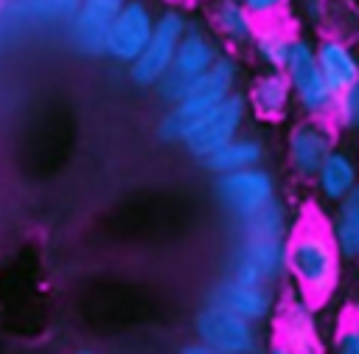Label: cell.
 Returning <instances> with one entry per match:
<instances>
[{"instance_id":"23","label":"cell","mask_w":359,"mask_h":354,"mask_svg":"<svg viewBox=\"0 0 359 354\" xmlns=\"http://www.w3.org/2000/svg\"><path fill=\"white\" fill-rule=\"evenodd\" d=\"M323 34H337L351 42L359 39V6L353 0H331V17Z\"/></svg>"},{"instance_id":"11","label":"cell","mask_w":359,"mask_h":354,"mask_svg":"<svg viewBox=\"0 0 359 354\" xmlns=\"http://www.w3.org/2000/svg\"><path fill=\"white\" fill-rule=\"evenodd\" d=\"M275 343L294 354H323V332L309 298L286 295L275 309Z\"/></svg>"},{"instance_id":"5","label":"cell","mask_w":359,"mask_h":354,"mask_svg":"<svg viewBox=\"0 0 359 354\" xmlns=\"http://www.w3.org/2000/svg\"><path fill=\"white\" fill-rule=\"evenodd\" d=\"M227 278L241 284H266L275 287L286 278V239L238 233L227 258Z\"/></svg>"},{"instance_id":"18","label":"cell","mask_w":359,"mask_h":354,"mask_svg":"<svg viewBox=\"0 0 359 354\" xmlns=\"http://www.w3.org/2000/svg\"><path fill=\"white\" fill-rule=\"evenodd\" d=\"M81 0H8V31L17 28H67L79 14Z\"/></svg>"},{"instance_id":"22","label":"cell","mask_w":359,"mask_h":354,"mask_svg":"<svg viewBox=\"0 0 359 354\" xmlns=\"http://www.w3.org/2000/svg\"><path fill=\"white\" fill-rule=\"evenodd\" d=\"M328 236L342 261H359V188L334 205Z\"/></svg>"},{"instance_id":"32","label":"cell","mask_w":359,"mask_h":354,"mask_svg":"<svg viewBox=\"0 0 359 354\" xmlns=\"http://www.w3.org/2000/svg\"><path fill=\"white\" fill-rule=\"evenodd\" d=\"M163 3H165V6H168V3H177V0H163Z\"/></svg>"},{"instance_id":"7","label":"cell","mask_w":359,"mask_h":354,"mask_svg":"<svg viewBox=\"0 0 359 354\" xmlns=\"http://www.w3.org/2000/svg\"><path fill=\"white\" fill-rule=\"evenodd\" d=\"M250 121V107L244 93H233L227 96L222 104H216L213 110H208L182 138V149L194 157V160H208L213 152H219L224 143H230L233 138H238L244 132Z\"/></svg>"},{"instance_id":"26","label":"cell","mask_w":359,"mask_h":354,"mask_svg":"<svg viewBox=\"0 0 359 354\" xmlns=\"http://www.w3.org/2000/svg\"><path fill=\"white\" fill-rule=\"evenodd\" d=\"M300 17L317 28L320 34L328 28V17H331V0H300Z\"/></svg>"},{"instance_id":"19","label":"cell","mask_w":359,"mask_h":354,"mask_svg":"<svg viewBox=\"0 0 359 354\" xmlns=\"http://www.w3.org/2000/svg\"><path fill=\"white\" fill-rule=\"evenodd\" d=\"M314 191L323 202L337 205L339 199H345L351 191L359 188V160L353 157V152L337 146L325 163L320 166V171L314 174Z\"/></svg>"},{"instance_id":"15","label":"cell","mask_w":359,"mask_h":354,"mask_svg":"<svg viewBox=\"0 0 359 354\" xmlns=\"http://www.w3.org/2000/svg\"><path fill=\"white\" fill-rule=\"evenodd\" d=\"M222 53H224V48L213 37V31L208 28V22L191 17V25H188V31L180 39V48H177L171 73L177 79H182V81H194L202 73H208L219 62Z\"/></svg>"},{"instance_id":"16","label":"cell","mask_w":359,"mask_h":354,"mask_svg":"<svg viewBox=\"0 0 359 354\" xmlns=\"http://www.w3.org/2000/svg\"><path fill=\"white\" fill-rule=\"evenodd\" d=\"M244 98H247L250 115H255L258 121H266V124L283 121L289 115V110L294 107L292 87H289V79L283 76V70H258L250 79Z\"/></svg>"},{"instance_id":"1","label":"cell","mask_w":359,"mask_h":354,"mask_svg":"<svg viewBox=\"0 0 359 354\" xmlns=\"http://www.w3.org/2000/svg\"><path fill=\"white\" fill-rule=\"evenodd\" d=\"M342 273V258L328 236V228L306 219L292 228L286 239V278H292L294 289L314 301H325Z\"/></svg>"},{"instance_id":"31","label":"cell","mask_w":359,"mask_h":354,"mask_svg":"<svg viewBox=\"0 0 359 354\" xmlns=\"http://www.w3.org/2000/svg\"><path fill=\"white\" fill-rule=\"evenodd\" d=\"M70 354H98L95 348H76V351H70Z\"/></svg>"},{"instance_id":"29","label":"cell","mask_w":359,"mask_h":354,"mask_svg":"<svg viewBox=\"0 0 359 354\" xmlns=\"http://www.w3.org/2000/svg\"><path fill=\"white\" fill-rule=\"evenodd\" d=\"M8 25V0H0V34H6Z\"/></svg>"},{"instance_id":"13","label":"cell","mask_w":359,"mask_h":354,"mask_svg":"<svg viewBox=\"0 0 359 354\" xmlns=\"http://www.w3.org/2000/svg\"><path fill=\"white\" fill-rule=\"evenodd\" d=\"M208 301L230 309L233 315L261 326L264 320H269L278 309V298H275V287H266V284H241V281H233L227 275H222L213 289L208 292Z\"/></svg>"},{"instance_id":"3","label":"cell","mask_w":359,"mask_h":354,"mask_svg":"<svg viewBox=\"0 0 359 354\" xmlns=\"http://www.w3.org/2000/svg\"><path fill=\"white\" fill-rule=\"evenodd\" d=\"M188 25H191V14L182 3H168V6L157 8V22H154V31H151L143 53L126 67L135 87L154 90L171 73L180 39L188 31Z\"/></svg>"},{"instance_id":"10","label":"cell","mask_w":359,"mask_h":354,"mask_svg":"<svg viewBox=\"0 0 359 354\" xmlns=\"http://www.w3.org/2000/svg\"><path fill=\"white\" fill-rule=\"evenodd\" d=\"M157 22V8L151 0H126V6L115 14V20L109 22L107 31V45H104V59H112L118 65H132Z\"/></svg>"},{"instance_id":"2","label":"cell","mask_w":359,"mask_h":354,"mask_svg":"<svg viewBox=\"0 0 359 354\" xmlns=\"http://www.w3.org/2000/svg\"><path fill=\"white\" fill-rule=\"evenodd\" d=\"M238 81H241V62L236 53L224 51L219 56V62L202 73L199 79L191 81L188 87V96L174 104V107H165L160 124H157V138L165 140V143H182V138L188 135V129L208 112L213 110L216 104H222L227 96L238 93Z\"/></svg>"},{"instance_id":"14","label":"cell","mask_w":359,"mask_h":354,"mask_svg":"<svg viewBox=\"0 0 359 354\" xmlns=\"http://www.w3.org/2000/svg\"><path fill=\"white\" fill-rule=\"evenodd\" d=\"M314 56L320 65V73L334 96H342L359 81V48L356 42L337 37V34H320L314 39Z\"/></svg>"},{"instance_id":"12","label":"cell","mask_w":359,"mask_h":354,"mask_svg":"<svg viewBox=\"0 0 359 354\" xmlns=\"http://www.w3.org/2000/svg\"><path fill=\"white\" fill-rule=\"evenodd\" d=\"M126 6V0H81L79 14L65 28L67 45L87 59H104L107 31L115 14Z\"/></svg>"},{"instance_id":"27","label":"cell","mask_w":359,"mask_h":354,"mask_svg":"<svg viewBox=\"0 0 359 354\" xmlns=\"http://www.w3.org/2000/svg\"><path fill=\"white\" fill-rule=\"evenodd\" d=\"M334 354H359V320H345L334 337Z\"/></svg>"},{"instance_id":"17","label":"cell","mask_w":359,"mask_h":354,"mask_svg":"<svg viewBox=\"0 0 359 354\" xmlns=\"http://www.w3.org/2000/svg\"><path fill=\"white\" fill-rule=\"evenodd\" d=\"M205 22L213 31V37L222 42V48L230 53L250 48L258 28V20L241 6V0H210L205 11Z\"/></svg>"},{"instance_id":"6","label":"cell","mask_w":359,"mask_h":354,"mask_svg":"<svg viewBox=\"0 0 359 354\" xmlns=\"http://www.w3.org/2000/svg\"><path fill=\"white\" fill-rule=\"evenodd\" d=\"M213 197L233 225L247 222L278 199V180L266 166L222 174L213 180Z\"/></svg>"},{"instance_id":"25","label":"cell","mask_w":359,"mask_h":354,"mask_svg":"<svg viewBox=\"0 0 359 354\" xmlns=\"http://www.w3.org/2000/svg\"><path fill=\"white\" fill-rule=\"evenodd\" d=\"M241 6L258 22H269V20H286V11H289L292 0H241Z\"/></svg>"},{"instance_id":"20","label":"cell","mask_w":359,"mask_h":354,"mask_svg":"<svg viewBox=\"0 0 359 354\" xmlns=\"http://www.w3.org/2000/svg\"><path fill=\"white\" fill-rule=\"evenodd\" d=\"M264 157H266L264 138H258L252 132H241L238 138L224 143L219 152H213L208 160H202V169L210 171L213 177H222V174H233V171L264 166Z\"/></svg>"},{"instance_id":"30","label":"cell","mask_w":359,"mask_h":354,"mask_svg":"<svg viewBox=\"0 0 359 354\" xmlns=\"http://www.w3.org/2000/svg\"><path fill=\"white\" fill-rule=\"evenodd\" d=\"M261 354H294V351H289L286 346H280V343H269V346H264V351Z\"/></svg>"},{"instance_id":"4","label":"cell","mask_w":359,"mask_h":354,"mask_svg":"<svg viewBox=\"0 0 359 354\" xmlns=\"http://www.w3.org/2000/svg\"><path fill=\"white\" fill-rule=\"evenodd\" d=\"M283 76L289 79L292 98H294V107L300 110V118H320V121L331 118L337 96L331 93V87L320 73V65L314 56V39H309L306 34H297L289 51Z\"/></svg>"},{"instance_id":"24","label":"cell","mask_w":359,"mask_h":354,"mask_svg":"<svg viewBox=\"0 0 359 354\" xmlns=\"http://www.w3.org/2000/svg\"><path fill=\"white\" fill-rule=\"evenodd\" d=\"M328 121L334 124L337 132L359 135V81H356L351 90H345L342 96H337Z\"/></svg>"},{"instance_id":"28","label":"cell","mask_w":359,"mask_h":354,"mask_svg":"<svg viewBox=\"0 0 359 354\" xmlns=\"http://www.w3.org/2000/svg\"><path fill=\"white\" fill-rule=\"evenodd\" d=\"M177 354H227V351L210 348V346H205V343H199V340H188V343H182V346L177 348Z\"/></svg>"},{"instance_id":"8","label":"cell","mask_w":359,"mask_h":354,"mask_svg":"<svg viewBox=\"0 0 359 354\" xmlns=\"http://www.w3.org/2000/svg\"><path fill=\"white\" fill-rule=\"evenodd\" d=\"M194 340L227 351V354H261L264 351V337L261 329L230 309L213 303L205 298V303L194 315Z\"/></svg>"},{"instance_id":"21","label":"cell","mask_w":359,"mask_h":354,"mask_svg":"<svg viewBox=\"0 0 359 354\" xmlns=\"http://www.w3.org/2000/svg\"><path fill=\"white\" fill-rule=\"evenodd\" d=\"M294 39H297V34H294V28L286 20L258 22L255 37L250 42L252 59L261 65V70H283Z\"/></svg>"},{"instance_id":"9","label":"cell","mask_w":359,"mask_h":354,"mask_svg":"<svg viewBox=\"0 0 359 354\" xmlns=\"http://www.w3.org/2000/svg\"><path fill=\"white\" fill-rule=\"evenodd\" d=\"M339 146L337 129L331 121L300 118L286 132V166L297 180H314L325 157Z\"/></svg>"}]
</instances>
